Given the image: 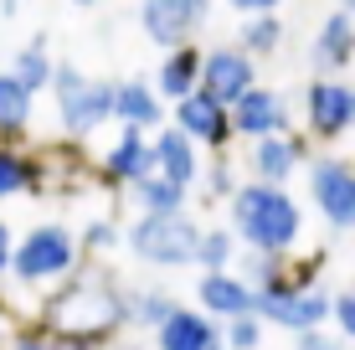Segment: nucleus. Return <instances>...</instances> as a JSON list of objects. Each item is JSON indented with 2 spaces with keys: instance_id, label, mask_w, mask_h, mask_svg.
<instances>
[{
  "instance_id": "nucleus-1",
  "label": "nucleus",
  "mask_w": 355,
  "mask_h": 350,
  "mask_svg": "<svg viewBox=\"0 0 355 350\" xmlns=\"http://www.w3.org/2000/svg\"><path fill=\"white\" fill-rule=\"evenodd\" d=\"M232 216H237V232L248 237L258 252H273V258L293 243V237H299V207H293L284 191H273V186L237 191Z\"/></svg>"
},
{
  "instance_id": "nucleus-2",
  "label": "nucleus",
  "mask_w": 355,
  "mask_h": 350,
  "mask_svg": "<svg viewBox=\"0 0 355 350\" xmlns=\"http://www.w3.org/2000/svg\"><path fill=\"white\" fill-rule=\"evenodd\" d=\"M119 315H124V304L114 299V288H103V283H93V279L62 288V294L46 304V320H52V330L62 335V340L103 335V330H114V324H119Z\"/></svg>"
},
{
  "instance_id": "nucleus-3",
  "label": "nucleus",
  "mask_w": 355,
  "mask_h": 350,
  "mask_svg": "<svg viewBox=\"0 0 355 350\" xmlns=\"http://www.w3.org/2000/svg\"><path fill=\"white\" fill-rule=\"evenodd\" d=\"M129 243L134 252H139L144 263H165V268H180V263H191V258H201V243L206 237L196 232V227L186 222V216H150V222H139L129 232Z\"/></svg>"
},
{
  "instance_id": "nucleus-4",
  "label": "nucleus",
  "mask_w": 355,
  "mask_h": 350,
  "mask_svg": "<svg viewBox=\"0 0 355 350\" xmlns=\"http://www.w3.org/2000/svg\"><path fill=\"white\" fill-rule=\"evenodd\" d=\"M329 299L324 294H314V288H258V299H252V315H263V320H278L284 330H299V335H309L314 324H320L329 315Z\"/></svg>"
},
{
  "instance_id": "nucleus-5",
  "label": "nucleus",
  "mask_w": 355,
  "mask_h": 350,
  "mask_svg": "<svg viewBox=\"0 0 355 350\" xmlns=\"http://www.w3.org/2000/svg\"><path fill=\"white\" fill-rule=\"evenodd\" d=\"M10 268H16L26 283L57 279V273H67V268H72V237L62 232V227H36V232L26 237V243L16 247Z\"/></svg>"
},
{
  "instance_id": "nucleus-6",
  "label": "nucleus",
  "mask_w": 355,
  "mask_h": 350,
  "mask_svg": "<svg viewBox=\"0 0 355 350\" xmlns=\"http://www.w3.org/2000/svg\"><path fill=\"white\" fill-rule=\"evenodd\" d=\"M57 93H62V119H67L72 134H93L108 119V108L119 103L103 82H83L78 72H62V78H57Z\"/></svg>"
},
{
  "instance_id": "nucleus-7",
  "label": "nucleus",
  "mask_w": 355,
  "mask_h": 350,
  "mask_svg": "<svg viewBox=\"0 0 355 350\" xmlns=\"http://www.w3.org/2000/svg\"><path fill=\"white\" fill-rule=\"evenodd\" d=\"M314 196L335 227H355V175L345 165H314Z\"/></svg>"
},
{
  "instance_id": "nucleus-8",
  "label": "nucleus",
  "mask_w": 355,
  "mask_h": 350,
  "mask_svg": "<svg viewBox=\"0 0 355 350\" xmlns=\"http://www.w3.org/2000/svg\"><path fill=\"white\" fill-rule=\"evenodd\" d=\"M206 93H211L216 103H242L252 93V67L248 57L237 52H211L206 57Z\"/></svg>"
},
{
  "instance_id": "nucleus-9",
  "label": "nucleus",
  "mask_w": 355,
  "mask_h": 350,
  "mask_svg": "<svg viewBox=\"0 0 355 350\" xmlns=\"http://www.w3.org/2000/svg\"><path fill=\"white\" fill-rule=\"evenodd\" d=\"M155 340H160V350H216V345H222V330H216L206 315L175 309V315H170V324L155 335Z\"/></svg>"
},
{
  "instance_id": "nucleus-10",
  "label": "nucleus",
  "mask_w": 355,
  "mask_h": 350,
  "mask_svg": "<svg viewBox=\"0 0 355 350\" xmlns=\"http://www.w3.org/2000/svg\"><path fill=\"white\" fill-rule=\"evenodd\" d=\"M201 16V0H150L144 6V26H150L155 42H180L186 36V26Z\"/></svg>"
},
{
  "instance_id": "nucleus-11",
  "label": "nucleus",
  "mask_w": 355,
  "mask_h": 350,
  "mask_svg": "<svg viewBox=\"0 0 355 350\" xmlns=\"http://www.w3.org/2000/svg\"><path fill=\"white\" fill-rule=\"evenodd\" d=\"M252 299H258V288L227 279V273H206V279H201V304L211 309V315L242 320V315H252Z\"/></svg>"
},
{
  "instance_id": "nucleus-12",
  "label": "nucleus",
  "mask_w": 355,
  "mask_h": 350,
  "mask_svg": "<svg viewBox=\"0 0 355 350\" xmlns=\"http://www.w3.org/2000/svg\"><path fill=\"white\" fill-rule=\"evenodd\" d=\"M309 108H314V129H320V134H335V129H345L355 119V93L340 88V82H314Z\"/></svg>"
},
{
  "instance_id": "nucleus-13",
  "label": "nucleus",
  "mask_w": 355,
  "mask_h": 350,
  "mask_svg": "<svg viewBox=\"0 0 355 350\" xmlns=\"http://www.w3.org/2000/svg\"><path fill=\"white\" fill-rule=\"evenodd\" d=\"M180 124H186V134H196V139H211V144L227 134L222 103H216L211 93H196V98H186V103H180Z\"/></svg>"
},
{
  "instance_id": "nucleus-14",
  "label": "nucleus",
  "mask_w": 355,
  "mask_h": 350,
  "mask_svg": "<svg viewBox=\"0 0 355 350\" xmlns=\"http://www.w3.org/2000/svg\"><path fill=\"white\" fill-rule=\"evenodd\" d=\"M278 124H284V108H278L273 93H258V88H252L248 98L237 103V129H248V134H273Z\"/></svg>"
},
{
  "instance_id": "nucleus-15",
  "label": "nucleus",
  "mask_w": 355,
  "mask_h": 350,
  "mask_svg": "<svg viewBox=\"0 0 355 350\" xmlns=\"http://www.w3.org/2000/svg\"><path fill=\"white\" fill-rule=\"evenodd\" d=\"M155 160H160L165 180H175V186H186V180L196 175V160H191V144H186V134H165L160 144H155Z\"/></svg>"
},
{
  "instance_id": "nucleus-16",
  "label": "nucleus",
  "mask_w": 355,
  "mask_h": 350,
  "mask_svg": "<svg viewBox=\"0 0 355 350\" xmlns=\"http://www.w3.org/2000/svg\"><path fill=\"white\" fill-rule=\"evenodd\" d=\"M144 165H150V150L139 144V134H124V144L114 150V160H108V175H119V180H144Z\"/></svg>"
},
{
  "instance_id": "nucleus-17",
  "label": "nucleus",
  "mask_w": 355,
  "mask_h": 350,
  "mask_svg": "<svg viewBox=\"0 0 355 350\" xmlns=\"http://www.w3.org/2000/svg\"><path fill=\"white\" fill-rule=\"evenodd\" d=\"M293 155H299V144L263 139V144H258V155H252V165H258L268 180H278V175H288V170H293Z\"/></svg>"
},
{
  "instance_id": "nucleus-18",
  "label": "nucleus",
  "mask_w": 355,
  "mask_h": 350,
  "mask_svg": "<svg viewBox=\"0 0 355 350\" xmlns=\"http://www.w3.org/2000/svg\"><path fill=\"white\" fill-rule=\"evenodd\" d=\"M139 201L150 207V216H175L180 211V186L175 180H139Z\"/></svg>"
},
{
  "instance_id": "nucleus-19",
  "label": "nucleus",
  "mask_w": 355,
  "mask_h": 350,
  "mask_svg": "<svg viewBox=\"0 0 355 350\" xmlns=\"http://www.w3.org/2000/svg\"><path fill=\"white\" fill-rule=\"evenodd\" d=\"M26 93H31V88L16 78V72L0 82V119H6V129H21V124H26Z\"/></svg>"
},
{
  "instance_id": "nucleus-20",
  "label": "nucleus",
  "mask_w": 355,
  "mask_h": 350,
  "mask_svg": "<svg viewBox=\"0 0 355 350\" xmlns=\"http://www.w3.org/2000/svg\"><path fill=\"white\" fill-rule=\"evenodd\" d=\"M119 114H124L129 124H155V119H160V108H155V98L139 88V82H129V88L119 93Z\"/></svg>"
},
{
  "instance_id": "nucleus-21",
  "label": "nucleus",
  "mask_w": 355,
  "mask_h": 350,
  "mask_svg": "<svg viewBox=\"0 0 355 350\" xmlns=\"http://www.w3.org/2000/svg\"><path fill=\"white\" fill-rule=\"evenodd\" d=\"M191 78H196V52H175V57L165 62V72H160L165 93H175L180 103H186V88H191Z\"/></svg>"
},
{
  "instance_id": "nucleus-22",
  "label": "nucleus",
  "mask_w": 355,
  "mask_h": 350,
  "mask_svg": "<svg viewBox=\"0 0 355 350\" xmlns=\"http://www.w3.org/2000/svg\"><path fill=\"white\" fill-rule=\"evenodd\" d=\"M129 315H134V320H144V324H155V330H165V324H170V315H175V304H170L165 294H144L139 304L129 309Z\"/></svg>"
},
{
  "instance_id": "nucleus-23",
  "label": "nucleus",
  "mask_w": 355,
  "mask_h": 350,
  "mask_svg": "<svg viewBox=\"0 0 355 350\" xmlns=\"http://www.w3.org/2000/svg\"><path fill=\"white\" fill-rule=\"evenodd\" d=\"M16 78L26 82V88H42V82H46V57L36 52V46H26V52H21V62H16Z\"/></svg>"
},
{
  "instance_id": "nucleus-24",
  "label": "nucleus",
  "mask_w": 355,
  "mask_h": 350,
  "mask_svg": "<svg viewBox=\"0 0 355 350\" xmlns=\"http://www.w3.org/2000/svg\"><path fill=\"white\" fill-rule=\"evenodd\" d=\"M258 340H263V330H258V320H252V315L232 320V330H227V345H232V350H252Z\"/></svg>"
},
{
  "instance_id": "nucleus-25",
  "label": "nucleus",
  "mask_w": 355,
  "mask_h": 350,
  "mask_svg": "<svg viewBox=\"0 0 355 350\" xmlns=\"http://www.w3.org/2000/svg\"><path fill=\"white\" fill-rule=\"evenodd\" d=\"M232 258V237L227 232H211V237H206V243H201V263H206V268H222V263Z\"/></svg>"
},
{
  "instance_id": "nucleus-26",
  "label": "nucleus",
  "mask_w": 355,
  "mask_h": 350,
  "mask_svg": "<svg viewBox=\"0 0 355 350\" xmlns=\"http://www.w3.org/2000/svg\"><path fill=\"white\" fill-rule=\"evenodd\" d=\"M320 52L324 57H345V21H329V26H324V46H320Z\"/></svg>"
},
{
  "instance_id": "nucleus-27",
  "label": "nucleus",
  "mask_w": 355,
  "mask_h": 350,
  "mask_svg": "<svg viewBox=\"0 0 355 350\" xmlns=\"http://www.w3.org/2000/svg\"><path fill=\"white\" fill-rule=\"evenodd\" d=\"M26 186V165L21 160H0V191H21Z\"/></svg>"
},
{
  "instance_id": "nucleus-28",
  "label": "nucleus",
  "mask_w": 355,
  "mask_h": 350,
  "mask_svg": "<svg viewBox=\"0 0 355 350\" xmlns=\"http://www.w3.org/2000/svg\"><path fill=\"white\" fill-rule=\"evenodd\" d=\"M335 320H340V330L355 340V294H340L335 299Z\"/></svg>"
},
{
  "instance_id": "nucleus-29",
  "label": "nucleus",
  "mask_w": 355,
  "mask_h": 350,
  "mask_svg": "<svg viewBox=\"0 0 355 350\" xmlns=\"http://www.w3.org/2000/svg\"><path fill=\"white\" fill-rule=\"evenodd\" d=\"M299 350H345V345L329 340V335H320V330H309V335H299Z\"/></svg>"
},
{
  "instance_id": "nucleus-30",
  "label": "nucleus",
  "mask_w": 355,
  "mask_h": 350,
  "mask_svg": "<svg viewBox=\"0 0 355 350\" xmlns=\"http://www.w3.org/2000/svg\"><path fill=\"white\" fill-rule=\"evenodd\" d=\"M273 36H278L273 21H258V26H248V42H252V46H273Z\"/></svg>"
},
{
  "instance_id": "nucleus-31",
  "label": "nucleus",
  "mask_w": 355,
  "mask_h": 350,
  "mask_svg": "<svg viewBox=\"0 0 355 350\" xmlns=\"http://www.w3.org/2000/svg\"><path fill=\"white\" fill-rule=\"evenodd\" d=\"M232 6H242V10H273L278 0H232Z\"/></svg>"
},
{
  "instance_id": "nucleus-32",
  "label": "nucleus",
  "mask_w": 355,
  "mask_h": 350,
  "mask_svg": "<svg viewBox=\"0 0 355 350\" xmlns=\"http://www.w3.org/2000/svg\"><path fill=\"white\" fill-rule=\"evenodd\" d=\"M16 350H52V345H46L42 335H26V340H16Z\"/></svg>"
},
{
  "instance_id": "nucleus-33",
  "label": "nucleus",
  "mask_w": 355,
  "mask_h": 350,
  "mask_svg": "<svg viewBox=\"0 0 355 350\" xmlns=\"http://www.w3.org/2000/svg\"><path fill=\"white\" fill-rule=\"evenodd\" d=\"M52 350H88V340H57Z\"/></svg>"
}]
</instances>
